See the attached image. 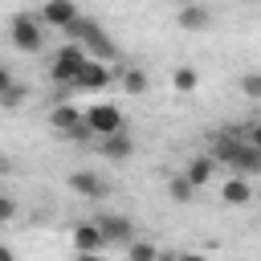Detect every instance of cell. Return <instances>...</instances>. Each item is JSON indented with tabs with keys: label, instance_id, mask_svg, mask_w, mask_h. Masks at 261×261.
I'll return each mask as SVG.
<instances>
[{
	"label": "cell",
	"instance_id": "3",
	"mask_svg": "<svg viewBox=\"0 0 261 261\" xmlns=\"http://www.w3.org/2000/svg\"><path fill=\"white\" fill-rule=\"evenodd\" d=\"M45 24H41V16H33V12H16L12 20H8V37H12V45L20 49V53H41V45H45V33H41Z\"/></svg>",
	"mask_w": 261,
	"mask_h": 261
},
{
	"label": "cell",
	"instance_id": "5",
	"mask_svg": "<svg viewBox=\"0 0 261 261\" xmlns=\"http://www.w3.org/2000/svg\"><path fill=\"white\" fill-rule=\"evenodd\" d=\"M37 16H41V24H49V29H61V33H65V29L73 24V20H82V16H77V4H73V0H45Z\"/></svg>",
	"mask_w": 261,
	"mask_h": 261
},
{
	"label": "cell",
	"instance_id": "14",
	"mask_svg": "<svg viewBox=\"0 0 261 261\" xmlns=\"http://www.w3.org/2000/svg\"><path fill=\"white\" fill-rule=\"evenodd\" d=\"M122 90H126L130 98H143V94L151 90V77H147V69H143V65H126V69H122Z\"/></svg>",
	"mask_w": 261,
	"mask_h": 261
},
{
	"label": "cell",
	"instance_id": "25",
	"mask_svg": "<svg viewBox=\"0 0 261 261\" xmlns=\"http://www.w3.org/2000/svg\"><path fill=\"white\" fill-rule=\"evenodd\" d=\"M77 261H102V253H77Z\"/></svg>",
	"mask_w": 261,
	"mask_h": 261
},
{
	"label": "cell",
	"instance_id": "12",
	"mask_svg": "<svg viewBox=\"0 0 261 261\" xmlns=\"http://www.w3.org/2000/svg\"><path fill=\"white\" fill-rule=\"evenodd\" d=\"M98 228L106 232V245H130V241H139L135 224L126 216H98Z\"/></svg>",
	"mask_w": 261,
	"mask_h": 261
},
{
	"label": "cell",
	"instance_id": "13",
	"mask_svg": "<svg viewBox=\"0 0 261 261\" xmlns=\"http://www.w3.org/2000/svg\"><path fill=\"white\" fill-rule=\"evenodd\" d=\"M220 200H224V204H232V208L249 204V200H253L249 179H245V175H228V179H224V188H220Z\"/></svg>",
	"mask_w": 261,
	"mask_h": 261
},
{
	"label": "cell",
	"instance_id": "19",
	"mask_svg": "<svg viewBox=\"0 0 261 261\" xmlns=\"http://www.w3.org/2000/svg\"><path fill=\"white\" fill-rule=\"evenodd\" d=\"M126 261H159V249L151 241H130L126 245Z\"/></svg>",
	"mask_w": 261,
	"mask_h": 261
},
{
	"label": "cell",
	"instance_id": "22",
	"mask_svg": "<svg viewBox=\"0 0 261 261\" xmlns=\"http://www.w3.org/2000/svg\"><path fill=\"white\" fill-rule=\"evenodd\" d=\"M249 143H253V147H261V122H253V126H249Z\"/></svg>",
	"mask_w": 261,
	"mask_h": 261
},
{
	"label": "cell",
	"instance_id": "16",
	"mask_svg": "<svg viewBox=\"0 0 261 261\" xmlns=\"http://www.w3.org/2000/svg\"><path fill=\"white\" fill-rule=\"evenodd\" d=\"M212 171H216V159H212V155H196V159H188V167H184V175H188L196 188H204V184L212 179Z\"/></svg>",
	"mask_w": 261,
	"mask_h": 261
},
{
	"label": "cell",
	"instance_id": "6",
	"mask_svg": "<svg viewBox=\"0 0 261 261\" xmlns=\"http://www.w3.org/2000/svg\"><path fill=\"white\" fill-rule=\"evenodd\" d=\"M175 24H179L184 33H208V29H212V8H204V4L188 0V4L175 12Z\"/></svg>",
	"mask_w": 261,
	"mask_h": 261
},
{
	"label": "cell",
	"instance_id": "8",
	"mask_svg": "<svg viewBox=\"0 0 261 261\" xmlns=\"http://www.w3.org/2000/svg\"><path fill=\"white\" fill-rule=\"evenodd\" d=\"M110 86V65L106 61H86V69L77 73V82H73V90H90V94H102Z\"/></svg>",
	"mask_w": 261,
	"mask_h": 261
},
{
	"label": "cell",
	"instance_id": "26",
	"mask_svg": "<svg viewBox=\"0 0 261 261\" xmlns=\"http://www.w3.org/2000/svg\"><path fill=\"white\" fill-rule=\"evenodd\" d=\"M159 261H179V253H159Z\"/></svg>",
	"mask_w": 261,
	"mask_h": 261
},
{
	"label": "cell",
	"instance_id": "9",
	"mask_svg": "<svg viewBox=\"0 0 261 261\" xmlns=\"http://www.w3.org/2000/svg\"><path fill=\"white\" fill-rule=\"evenodd\" d=\"M94 151H98L102 159H130V155H135V139H130V130H118V135L94 139Z\"/></svg>",
	"mask_w": 261,
	"mask_h": 261
},
{
	"label": "cell",
	"instance_id": "2",
	"mask_svg": "<svg viewBox=\"0 0 261 261\" xmlns=\"http://www.w3.org/2000/svg\"><path fill=\"white\" fill-rule=\"evenodd\" d=\"M86 61H90L86 45H77V41H65V45L53 53V61H49V77H53V86H61V90H73V82H77V73L86 69Z\"/></svg>",
	"mask_w": 261,
	"mask_h": 261
},
{
	"label": "cell",
	"instance_id": "11",
	"mask_svg": "<svg viewBox=\"0 0 261 261\" xmlns=\"http://www.w3.org/2000/svg\"><path fill=\"white\" fill-rule=\"evenodd\" d=\"M69 188H73L77 196H86V200H102V196L110 192V184H106L98 171H73V175H69Z\"/></svg>",
	"mask_w": 261,
	"mask_h": 261
},
{
	"label": "cell",
	"instance_id": "7",
	"mask_svg": "<svg viewBox=\"0 0 261 261\" xmlns=\"http://www.w3.org/2000/svg\"><path fill=\"white\" fill-rule=\"evenodd\" d=\"M73 249L77 253H102L106 249V232L98 228V220H77L73 224Z\"/></svg>",
	"mask_w": 261,
	"mask_h": 261
},
{
	"label": "cell",
	"instance_id": "1",
	"mask_svg": "<svg viewBox=\"0 0 261 261\" xmlns=\"http://www.w3.org/2000/svg\"><path fill=\"white\" fill-rule=\"evenodd\" d=\"M212 159L232 175H261V147L249 143V126H220L212 135Z\"/></svg>",
	"mask_w": 261,
	"mask_h": 261
},
{
	"label": "cell",
	"instance_id": "21",
	"mask_svg": "<svg viewBox=\"0 0 261 261\" xmlns=\"http://www.w3.org/2000/svg\"><path fill=\"white\" fill-rule=\"evenodd\" d=\"M12 216H16V200H12V196H0V220L8 224Z\"/></svg>",
	"mask_w": 261,
	"mask_h": 261
},
{
	"label": "cell",
	"instance_id": "23",
	"mask_svg": "<svg viewBox=\"0 0 261 261\" xmlns=\"http://www.w3.org/2000/svg\"><path fill=\"white\" fill-rule=\"evenodd\" d=\"M0 261H16V253H12L8 245H0Z\"/></svg>",
	"mask_w": 261,
	"mask_h": 261
},
{
	"label": "cell",
	"instance_id": "20",
	"mask_svg": "<svg viewBox=\"0 0 261 261\" xmlns=\"http://www.w3.org/2000/svg\"><path fill=\"white\" fill-rule=\"evenodd\" d=\"M241 90H245L249 98H261V73H245V77H241Z\"/></svg>",
	"mask_w": 261,
	"mask_h": 261
},
{
	"label": "cell",
	"instance_id": "15",
	"mask_svg": "<svg viewBox=\"0 0 261 261\" xmlns=\"http://www.w3.org/2000/svg\"><path fill=\"white\" fill-rule=\"evenodd\" d=\"M24 102V86H16V77L8 69H0V106L4 110H16Z\"/></svg>",
	"mask_w": 261,
	"mask_h": 261
},
{
	"label": "cell",
	"instance_id": "18",
	"mask_svg": "<svg viewBox=\"0 0 261 261\" xmlns=\"http://www.w3.org/2000/svg\"><path fill=\"white\" fill-rule=\"evenodd\" d=\"M171 86H175L179 94H192V90L200 86V73H196V65H175V69H171Z\"/></svg>",
	"mask_w": 261,
	"mask_h": 261
},
{
	"label": "cell",
	"instance_id": "10",
	"mask_svg": "<svg viewBox=\"0 0 261 261\" xmlns=\"http://www.w3.org/2000/svg\"><path fill=\"white\" fill-rule=\"evenodd\" d=\"M82 122H86V114H82L77 106H69V102H53V110H49V126H53L61 139H65L73 126H82Z\"/></svg>",
	"mask_w": 261,
	"mask_h": 261
},
{
	"label": "cell",
	"instance_id": "17",
	"mask_svg": "<svg viewBox=\"0 0 261 261\" xmlns=\"http://www.w3.org/2000/svg\"><path fill=\"white\" fill-rule=\"evenodd\" d=\"M196 192H200V188H196L188 175H171V179H167V196H171L175 204H192V200H196Z\"/></svg>",
	"mask_w": 261,
	"mask_h": 261
},
{
	"label": "cell",
	"instance_id": "4",
	"mask_svg": "<svg viewBox=\"0 0 261 261\" xmlns=\"http://www.w3.org/2000/svg\"><path fill=\"white\" fill-rule=\"evenodd\" d=\"M86 122H90V130H94L98 139L126 130V122H122V110H118V106H110V102H98V106H90V110H86Z\"/></svg>",
	"mask_w": 261,
	"mask_h": 261
},
{
	"label": "cell",
	"instance_id": "24",
	"mask_svg": "<svg viewBox=\"0 0 261 261\" xmlns=\"http://www.w3.org/2000/svg\"><path fill=\"white\" fill-rule=\"evenodd\" d=\"M179 261H208L204 253H179Z\"/></svg>",
	"mask_w": 261,
	"mask_h": 261
}]
</instances>
